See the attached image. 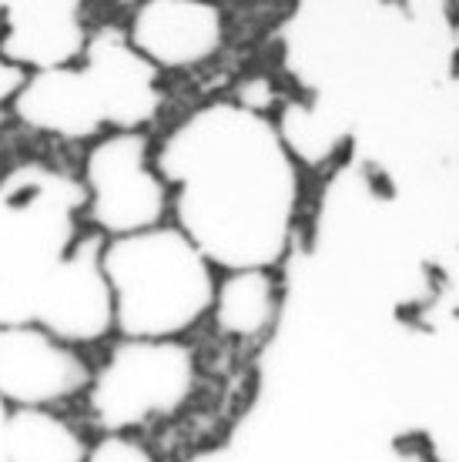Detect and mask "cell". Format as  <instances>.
<instances>
[{
  "label": "cell",
  "instance_id": "cell-1",
  "mask_svg": "<svg viewBox=\"0 0 459 462\" xmlns=\"http://www.w3.org/2000/svg\"><path fill=\"white\" fill-rule=\"evenodd\" d=\"M155 164L172 191V225L215 272H276L292 254L302 171L272 115L205 101L155 144Z\"/></svg>",
  "mask_w": 459,
  "mask_h": 462
},
{
  "label": "cell",
  "instance_id": "cell-2",
  "mask_svg": "<svg viewBox=\"0 0 459 462\" xmlns=\"http://www.w3.org/2000/svg\"><path fill=\"white\" fill-rule=\"evenodd\" d=\"M282 60L305 97L359 134L453 74L456 4H299L282 27Z\"/></svg>",
  "mask_w": 459,
  "mask_h": 462
},
{
  "label": "cell",
  "instance_id": "cell-3",
  "mask_svg": "<svg viewBox=\"0 0 459 462\" xmlns=\"http://www.w3.org/2000/svg\"><path fill=\"white\" fill-rule=\"evenodd\" d=\"M117 338H184L211 315L219 272L172 221L104 238Z\"/></svg>",
  "mask_w": 459,
  "mask_h": 462
},
{
  "label": "cell",
  "instance_id": "cell-4",
  "mask_svg": "<svg viewBox=\"0 0 459 462\" xmlns=\"http://www.w3.org/2000/svg\"><path fill=\"white\" fill-rule=\"evenodd\" d=\"M198 356L184 338H117L80 395L98 436H138L168 422L198 393Z\"/></svg>",
  "mask_w": 459,
  "mask_h": 462
},
{
  "label": "cell",
  "instance_id": "cell-5",
  "mask_svg": "<svg viewBox=\"0 0 459 462\" xmlns=\"http://www.w3.org/2000/svg\"><path fill=\"white\" fill-rule=\"evenodd\" d=\"M78 181L88 231L108 242L158 228L172 215V191L155 164L148 131H108L91 141Z\"/></svg>",
  "mask_w": 459,
  "mask_h": 462
},
{
  "label": "cell",
  "instance_id": "cell-6",
  "mask_svg": "<svg viewBox=\"0 0 459 462\" xmlns=\"http://www.w3.org/2000/svg\"><path fill=\"white\" fill-rule=\"evenodd\" d=\"M31 322L74 348L115 336V295L104 275V238L84 231L44 278L31 301Z\"/></svg>",
  "mask_w": 459,
  "mask_h": 462
},
{
  "label": "cell",
  "instance_id": "cell-7",
  "mask_svg": "<svg viewBox=\"0 0 459 462\" xmlns=\"http://www.w3.org/2000/svg\"><path fill=\"white\" fill-rule=\"evenodd\" d=\"M94 365L34 322L0 325V402L7 409H64L84 395Z\"/></svg>",
  "mask_w": 459,
  "mask_h": 462
},
{
  "label": "cell",
  "instance_id": "cell-8",
  "mask_svg": "<svg viewBox=\"0 0 459 462\" xmlns=\"http://www.w3.org/2000/svg\"><path fill=\"white\" fill-rule=\"evenodd\" d=\"M108 131H148L164 105V74L131 44L125 27H94L80 58Z\"/></svg>",
  "mask_w": 459,
  "mask_h": 462
},
{
  "label": "cell",
  "instance_id": "cell-9",
  "mask_svg": "<svg viewBox=\"0 0 459 462\" xmlns=\"http://www.w3.org/2000/svg\"><path fill=\"white\" fill-rule=\"evenodd\" d=\"M131 44L164 74L215 60L225 47V11L201 0H148L125 23Z\"/></svg>",
  "mask_w": 459,
  "mask_h": 462
},
{
  "label": "cell",
  "instance_id": "cell-10",
  "mask_svg": "<svg viewBox=\"0 0 459 462\" xmlns=\"http://www.w3.org/2000/svg\"><path fill=\"white\" fill-rule=\"evenodd\" d=\"M91 27L78 0H17L4 4L0 58L23 74L74 68L84 58Z\"/></svg>",
  "mask_w": 459,
  "mask_h": 462
},
{
  "label": "cell",
  "instance_id": "cell-11",
  "mask_svg": "<svg viewBox=\"0 0 459 462\" xmlns=\"http://www.w3.org/2000/svg\"><path fill=\"white\" fill-rule=\"evenodd\" d=\"M11 115L27 131L68 144H91L108 134L101 105L80 64L27 74L21 94L14 97Z\"/></svg>",
  "mask_w": 459,
  "mask_h": 462
},
{
  "label": "cell",
  "instance_id": "cell-12",
  "mask_svg": "<svg viewBox=\"0 0 459 462\" xmlns=\"http://www.w3.org/2000/svg\"><path fill=\"white\" fill-rule=\"evenodd\" d=\"M286 285L272 268L219 272L211 322L229 342H268L282 322Z\"/></svg>",
  "mask_w": 459,
  "mask_h": 462
},
{
  "label": "cell",
  "instance_id": "cell-13",
  "mask_svg": "<svg viewBox=\"0 0 459 462\" xmlns=\"http://www.w3.org/2000/svg\"><path fill=\"white\" fill-rule=\"evenodd\" d=\"M276 134L282 141L286 154L295 162V168L309 171H329L352 158L356 134L342 117L319 105L315 97H286L278 101L272 115Z\"/></svg>",
  "mask_w": 459,
  "mask_h": 462
},
{
  "label": "cell",
  "instance_id": "cell-14",
  "mask_svg": "<svg viewBox=\"0 0 459 462\" xmlns=\"http://www.w3.org/2000/svg\"><path fill=\"white\" fill-rule=\"evenodd\" d=\"M11 462H88L91 439L64 409H11Z\"/></svg>",
  "mask_w": 459,
  "mask_h": 462
},
{
  "label": "cell",
  "instance_id": "cell-15",
  "mask_svg": "<svg viewBox=\"0 0 459 462\" xmlns=\"http://www.w3.org/2000/svg\"><path fill=\"white\" fill-rule=\"evenodd\" d=\"M88 462H158V456L138 436H98Z\"/></svg>",
  "mask_w": 459,
  "mask_h": 462
},
{
  "label": "cell",
  "instance_id": "cell-16",
  "mask_svg": "<svg viewBox=\"0 0 459 462\" xmlns=\"http://www.w3.org/2000/svg\"><path fill=\"white\" fill-rule=\"evenodd\" d=\"M372 462H436V456H433L429 446L406 436V439H396V442H389V446H382Z\"/></svg>",
  "mask_w": 459,
  "mask_h": 462
},
{
  "label": "cell",
  "instance_id": "cell-17",
  "mask_svg": "<svg viewBox=\"0 0 459 462\" xmlns=\"http://www.w3.org/2000/svg\"><path fill=\"white\" fill-rule=\"evenodd\" d=\"M23 81H27V74H23L21 68H14L11 60L0 58V115H4V111H11L14 97L21 94Z\"/></svg>",
  "mask_w": 459,
  "mask_h": 462
},
{
  "label": "cell",
  "instance_id": "cell-18",
  "mask_svg": "<svg viewBox=\"0 0 459 462\" xmlns=\"http://www.w3.org/2000/svg\"><path fill=\"white\" fill-rule=\"evenodd\" d=\"M443 105H446L449 125H453L456 141H459V60H456V68H453V74L443 81Z\"/></svg>",
  "mask_w": 459,
  "mask_h": 462
},
{
  "label": "cell",
  "instance_id": "cell-19",
  "mask_svg": "<svg viewBox=\"0 0 459 462\" xmlns=\"http://www.w3.org/2000/svg\"><path fill=\"white\" fill-rule=\"evenodd\" d=\"M178 462H235V456H231L229 442H219V446H201V449L188 452Z\"/></svg>",
  "mask_w": 459,
  "mask_h": 462
},
{
  "label": "cell",
  "instance_id": "cell-20",
  "mask_svg": "<svg viewBox=\"0 0 459 462\" xmlns=\"http://www.w3.org/2000/svg\"><path fill=\"white\" fill-rule=\"evenodd\" d=\"M7 422H11V409L0 402V462H11V452H7Z\"/></svg>",
  "mask_w": 459,
  "mask_h": 462
},
{
  "label": "cell",
  "instance_id": "cell-21",
  "mask_svg": "<svg viewBox=\"0 0 459 462\" xmlns=\"http://www.w3.org/2000/svg\"><path fill=\"white\" fill-rule=\"evenodd\" d=\"M0 27H4V4H0Z\"/></svg>",
  "mask_w": 459,
  "mask_h": 462
}]
</instances>
